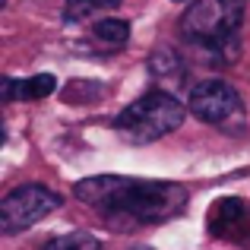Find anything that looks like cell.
Wrapping results in <instances>:
<instances>
[{
  "label": "cell",
  "mask_w": 250,
  "mask_h": 250,
  "mask_svg": "<svg viewBox=\"0 0 250 250\" xmlns=\"http://www.w3.org/2000/svg\"><path fill=\"white\" fill-rule=\"evenodd\" d=\"M136 250H149V247H136Z\"/></svg>",
  "instance_id": "12"
},
{
  "label": "cell",
  "mask_w": 250,
  "mask_h": 250,
  "mask_svg": "<svg viewBox=\"0 0 250 250\" xmlns=\"http://www.w3.org/2000/svg\"><path fill=\"white\" fill-rule=\"evenodd\" d=\"M114 6H121V0H67V6H63V19H67V22H80V19H85L89 13L114 10Z\"/></svg>",
  "instance_id": "10"
},
{
  "label": "cell",
  "mask_w": 250,
  "mask_h": 250,
  "mask_svg": "<svg viewBox=\"0 0 250 250\" xmlns=\"http://www.w3.org/2000/svg\"><path fill=\"white\" fill-rule=\"evenodd\" d=\"M184 114H187L184 104L168 89H152L117 114L114 130L130 146H146V143H155L162 136L174 133L184 124Z\"/></svg>",
  "instance_id": "3"
},
{
  "label": "cell",
  "mask_w": 250,
  "mask_h": 250,
  "mask_svg": "<svg viewBox=\"0 0 250 250\" xmlns=\"http://www.w3.org/2000/svg\"><path fill=\"white\" fill-rule=\"evenodd\" d=\"M241 222H247V206L238 196H222L209 209V231L212 234H231Z\"/></svg>",
  "instance_id": "7"
},
{
  "label": "cell",
  "mask_w": 250,
  "mask_h": 250,
  "mask_svg": "<svg viewBox=\"0 0 250 250\" xmlns=\"http://www.w3.org/2000/svg\"><path fill=\"white\" fill-rule=\"evenodd\" d=\"M76 200L92 206L102 219L114 228L130 225H159L184 212L187 206V187L171 181H143V177H85L73 187Z\"/></svg>",
  "instance_id": "1"
},
{
  "label": "cell",
  "mask_w": 250,
  "mask_h": 250,
  "mask_svg": "<svg viewBox=\"0 0 250 250\" xmlns=\"http://www.w3.org/2000/svg\"><path fill=\"white\" fill-rule=\"evenodd\" d=\"M190 114L212 127H228L244 117V104L234 85L225 80H206L190 89Z\"/></svg>",
  "instance_id": "5"
},
{
  "label": "cell",
  "mask_w": 250,
  "mask_h": 250,
  "mask_svg": "<svg viewBox=\"0 0 250 250\" xmlns=\"http://www.w3.org/2000/svg\"><path fill=\"white\" fill-rule=\"evenodd\" d=\"M57 89V80L51 73H38L29 80H3V98L6 102H35V98H48Z\"/></svg>",
  "instance_id": "6"
},
{
  "label": "cell",
  "mask_w": 250,
  "mask_h": 250,
  "mask_svg": "<svg viewBox=\"0 0 250 250\" xmlns=\"http://www.w3.org/2000/svg\"><path fill=\"white\" fill-rule=\"evenodd\" d=\"M63 196L54 193L44 184H22V187L10 190L0 203V231L3 234H19L29 225H35L38 219L51 215L54 209H61Z\"/></svg>",
  "instance_id": "4"
},
{
  "label": "cell",
  "mask_w": 250,
  "mask_h": 250,
  "mask_svg": "<svg viewBox=\"0 0 250 250\" xmlns=\"http://www.w3.org/2000/svg\"><path fill=\"white\" fill-rule=\"evenodd\" d=\"M244 19V0H193L181 16V38L219 61L238 54V32Z\"/></svg>",
  "instance_id": "2"
},
{
  "label": "cell",
  "mask_w": 250,
  "mask_h": 250,
  "mask_svg": "<svg viewBox=\"0 0 250 250\" xmlns=\"http://www.w3.org/2000/svg\"><path fill=\"white\" fill-rule=\"evenodd\" d=\"M38 250H102V244H98V238H92L85 231H73V234L48 241V244H42Z\"/></svg>",
  "instance_id": "11"
},
{
  "label": "cell",
  "mask_w": 250,
  "mask_h": 250,
  "mask_svg": "<svg viewBox=\"0 0 250 250\" xmlns=\"http://www.w3.org/2000/svg\"><path fill=\"white\" fill-rule=\"evenodd\" d=\"M149 73L165 85H181L184 80V63L174 51H159V54L149 57Z\"/></svg>",
  "instance_id": "8"
},
{
  "label": "cell",
  "mask_w": 250,
  "mask_h": 250,
  "mask_svg": "<svg viewBox=\"0 0 250 250\" xmlns=\"http://www.w3.org/2000/svg\"><path fill=\"white\" fill-rule=\"evenodd\" d=\"M92 35H95L102 44H108V48H121V44H127V38H130V22L127 19H98L95 29H92Z\"/></svg>",
  "instance_id": "9"
}]
</instances>
